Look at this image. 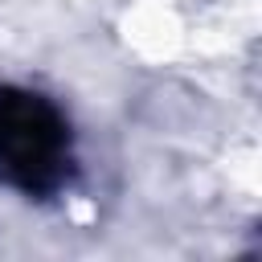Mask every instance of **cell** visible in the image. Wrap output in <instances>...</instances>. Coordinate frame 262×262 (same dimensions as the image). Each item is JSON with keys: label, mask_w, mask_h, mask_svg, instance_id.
<instances>
[{"label": "cell", "mask_w": 262, "mask_h": 262, "mask_svg": "<svg viewBox=\"0 0 262 262\" xmlns=\"http://www.w3.org/2000/svg\"><path fill=\"white\" fill-rule=\"evenodd\" d=\"M70 172V123L33 90H0V180L45 196Z\"/></svg>", "instance_id": "obj_1"}]
</instances>
